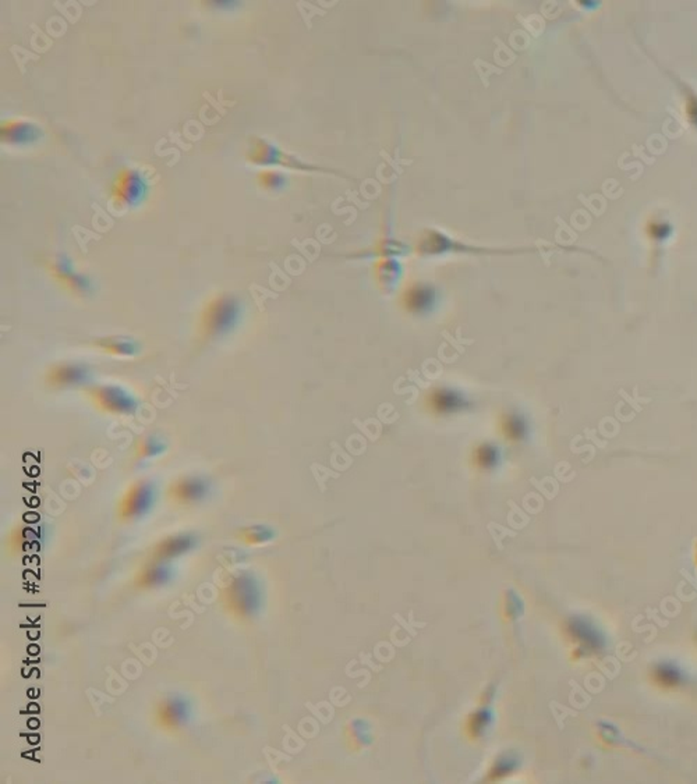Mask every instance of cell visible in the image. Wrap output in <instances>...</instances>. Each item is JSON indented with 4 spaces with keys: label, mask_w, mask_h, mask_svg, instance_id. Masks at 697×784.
Returning <instances> with one entry per match:
<instances>
[{
    "label": "cell",
    "mask_w": 697,
    "mask_h": 784,
    "mask_svg": "<svg viewBox=\"0 0 697 784\" xmlns=\"http://www.w3.org/2000/svg\"><path fill=\"white\" fill-rule=\"evenodd\" d=\"M97 345L102 351L117 355V357H134L139 351L138 344L134 340L126 337H104L97 341Z\"/></svg>",
    "instance_id": "4fadbf2b"
},
{
    "label": "cell",
    "mask_w": 697,
    "mask_h": 784,
    "mask_svg": "<svg viewBox=\"0 0 697 784\" xmlns=\"http://www.w3.org/2000/svg\"><path fill=\"white\" fill-rule=\"evenodd\" d=\"M261 588L248 574L235 577L224 592V603L230 614L239 619H250L261 607Z\"/></svg>",
    "instance_id": "7a4b0ae2"
},
{
    "label": "cell",
    "mask_w": 697,
    "mask_h": 784,
    "mask_svg": "<svg viewBox=\"0 0 697 784\" xmlns=\"http://www.w3.org/2000/svg\"><path fill=\"white\" fill-rule=\"evenodd\" d=\"M209 9L215 10H235L240 6V2H233V0H209L205 2Z\"/></svg>",
    "instance_id": "d6986e66"
},
{
    "label": "cell",
    "mask_w": 697,
    "mask_h": 784,
    "mask_svg": "<svg viewBox=\"0 0 697 784\" xmlns=\"http://www.w3.org/2000/svg\"><path fill=\"white\" fill-rule=\"evenodd\" d=\"M572 630H573V634H576L578 639H580L582 643H585V645L591 647V648H600L601 636H598L597 631L591 625H587L585 621H575L572 625Z\"/></svg>",
    "instance_id": "2e32d148"
},
{
    "label": "cell",
    "mask_w": 697,
    "mask_h": 784,
    "mask_svg": "<svg viewBox=\"0 0 697 784\" xmlns=\"http://www.w3.org/2000/svg\"><path fill=\"white\" fill-rule=\"evenodd\" d=\"M87 394L98 410L110 415H131L138 407L134 396L116 385L91 386Z\"/></svg>",
    "instance_id": "5b68a950"
},
{
    "label": "cell",
    "mask_w": 697,
    "mask_h": 784,
    "mask_svg": "<svg viewBox=\"0 0 697 784\" xmlns=\"http://www.w3.org/2000/svg\"><path fill=\"white\" fill-rule=\"evenodd\" d=\"M656 679L658 683L672 687V685H676L680 683L682 674L672 665H660L656 669Z\"/></svg>",
    "instance_id": "e0dca14e"
},
{
    "label": "cell",
    "mask_w": 697,
    "mask_h": 784,
    "mask_svg": "<svg viewBox=\"0 0 697 784\" xmlns=\"http://www.w3.org/2000/svg\"><path fill=\"white\" fill-rule=\"evenodd\" d=\"M150 191L147 177L135 168L120 169L112 183V202L117 209H132L141 205Z\"/></svg>",
    "instance_id": "3957f363"
},
{
    "label": "cell",
    "mask_w": 697,
    "mask_h": 784,
    "mask_svg": "<svg viewBox=\"0 0 697 784\" xmlns=\"http://www.w3.org/2000/svg\"><path fill=\"white\" fill-rule=\"evenodd\" d=\"M190 716L188 703L179 696L162 701L157 709V722L164 729H179Z\"/></svg>",
    "instance_id": "30bf717a"
},
{
    "label": "cell",
    "mask_w": 697,
    "mask_h": 784,
    "mask_svg": "<svg viewBox=\"0 0 697 784\" xmlns=\"http://www.w3.org/2000/svg\"><path fill=\"white\" fill-rule=\"evenodd\" d=\"M242 305L232 294H219L209 300L199 318V332L206 339H217L232 332L240 321Z\"/></svg>",
    "instance_id": "6da1fadb"
},
{
    "label": "cell",
    "mask_w": 697,
    "mask_h": 784,
    "mask_svg": "<svg viewBox=\"0 0 697 784\" xmlns=\"http://www.w3.org/2000/svg\"><path fill=\"white\" fill-rule=\"evenodd\" d=\"M273 538V531L265 525H253L242 530L240 539L247 545H261Z\"/></svg>",
    "instance_id": "9a60e30c"
},
{
    "label": "cell",
    "mask_w": 697,
    "mask_h": 784,
    "mask_svg": "<svg viewBox=\"0 0 697 784\" xmlns=\"http://www.w3.org/2000/svg\"><path fill=\"white\" fill-rule=\"evenodd\" d=\"M155 501V488L151 482L141 481L132 483L124 493L119 505V517L124 521H134L144 517Z\"/></svg>",
    "instance_id": "8992f818"
},
{
    "label": "cell",
    "mask_w": 697,
    "mask_h": 784,
    "mask_svg": "<svg viewBox=\"0 0 697 784\" xmlns=\"http://www.w3.org/2000/svg\"><path fill=\"white\" fill-rule=\"evenodd\" d=\"M197 541L191 535H177L170 536L162 541L154 550L155 561H169L175 557H179L195 546Z\"/></svg>",
    "instance_id": "8fae6325"
},
{
    "label": "cell",
    "mask_w": 697,
    "mask_h": 784,
    "mask_svg": "<svg viewBox=\"0 0 697 784\" xmlns=\"http://www.w3.org/2000/svg\"><path fill=\"white\" fill-rule=\"evenodd\" d=\"M488 723H490V715H488L485 710L478 712V714L474 716V722H473L474 732L477 733V730H482L484 727L488 726Z\"/></svg>",
    "instance_id": "ffe728a7"
},
{
    "label": "cell",
    "mask_w": 697,
    "mask_h": 784,
    "mask_svg": "<svg viewBox=\"0 0 697 784\" xmlns=\"http://www.w3.org/2000/svg\"><path fill=\"white\" fill-rule=\"evenodd\" d=\"M166 446L155 436H146L139 439L135 446V456L138 459H154L165 452Z\"/></svg>",
    "instance_id": "5bb4252c"
},
{
    "label": "cell",
    "mask_w": 697,
    "mask_h": 784,
    "mask_svg": "<svg viewBox=\"0 0 697 784\" xmlns=\"http://www.w3.org/2000/svg\"><path fill=\"white\" fill-rule=\"evenodd\" d=\"M258 183L265 190H277L284 184V177L279 173L264 170L258 174Z\"/></svg>",
    "instance_id": "ac0fdd59"
},
{
    "label": "cell",
    "mask_w": 697,
    "mask_h": 784,
    "mask_svg": "<svg viewBox=\"0 0 697 784\" xmlns=\"http://www.w3.org/2000/svg\"><path fill=\"white\" fill-rule=\"evenodd\" d=\"M209 485L205 479L199 476H186L177 479L169 488V496L175 503L179 505H194L206 496Z\"/></svg>",
    "instance_id": "9c48e42d"
},
{
    "label": "cell",
    "mask_w": 697,
    "mask_h": 784,
    "mask_svg": "<svg viewBox=\"0 0 697 784\" xmlns=\"http://www.w3.org/2000/svg\"><path fill=\"white\" fill-rule=\"evenodd\" d=\"M0 137L6 145L27 147L43 137L42 128L27 120H8L0 127Z\"/></svg>",
    "instance_id": "52a82bcc"
},
{
    "label": "cell",
    "mask_w": 697,
    "mask_h": 784,
    "mask_svg": "<svg viewBox=\"0 0 697 784\" xmlns=\"http://www.w3.org/2000/svg\"><path fill=\"white\" fill-rule=\"evenodd\" d=\"M46 269L60 286L79 297H87L94 292L92 281L75 269L72 259L66 255L57 254L46 261Z\"/></svg>",
    "instance_id": "277c9868"
},
{
    "label": "cell",
    "mask_w": 697,
    "mask_h": 784,
    "mask_svg": "<svg viewBox=\"0 0 697 784\" xmlns=\"http://www.w3.org/2000/svg\"><path fill=\"white\" fill-rule=\"evenodd\" d=\"M90 371L87 367L76 363H63L53 365L46 374V382L50 388L63 389L87 383Z\"/></svg>",
    "instance_id": "ba28073f"
},
{
    "label": "cell",
    "mask_w": 697,
    "mask_h": 784,
    "mask_svg": "<svg viewBox=\"0 0 697 784\" xmlns=\"http://www.w3.org/2000/svg\"><path fill=\"white\" fill-rule=\"evenodd\" d=\"M172 574H173L172 568L166 563L154 561L153 564H150L144 570H141V573H139V576L137 579V584L139 588H143V590L157 588L159 585L169 583L172 579Z\"/></svg>",
    "instance_id": "7c38bea8"
}]
</instances>
